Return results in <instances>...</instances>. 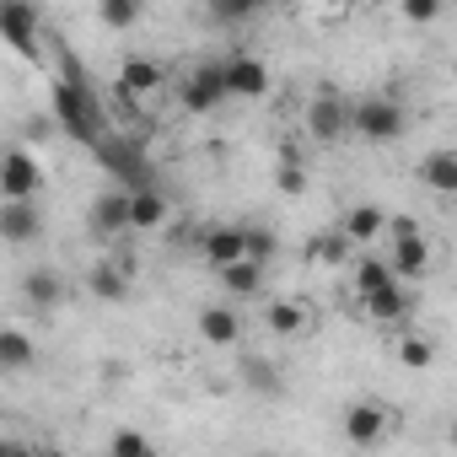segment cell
I'll use <instances>...</instances> for the list:
<instances>
[{
	"label": "cell",
	"mask_w": 457,
	"mask_h": 457,
	"mask_svg": "<svg viewBox=\"0 0 457 457\" xmlns=\"http://www.w3.org/2000/svg\"><path fill=\"white\" fill-rule=\"evenodd\" d=\"M387 264H393L398 280H420V275H430V243L420 237V226H414L409 215L387 220Z\"/></svg>",
	"instance_id": "2"
},
{
	"label": "cell",
	"mask_w": 457,
	"mask_h": 457,
	"mask_svg": "<svg viewBox=\"0 0 457 457\" xmlns=\"http://www.w3.org/2000/svg\"><path fill=\"white\" fill-rule=\"evenodd\" d=\"M0 38H6L17 54H33L38 44V12H33V0H0Z\"/></svg>",
	"instance_id": "10"
},
{
	"label": "cell",
	"mask_w": 457,
	"mask_h": 457,
	"mask_svg": "<svg viewBox=\"0 0 457 457\" xmlns=\"http://www.w3.org/2000/svg\"><path fill=\"white\" fill-rule=\"evenodd\" d=\"M393 280H398L393 264L377 259V253H366V259L355 264V296H371V291H382V286H393Z\"/></svg>",
	"instance_id": "25"
},
{
	"label": "cell",
	"mask_w": 457,
	"mask_h": 457,
	"mask_svg": "<svg viewBox=\"0 0 457 457\" xmlns=\"http://www.w3.org/2000/svg\"><path fill=\"white\" fill-rule=\"evenodd\" d=\"M0 237L17 243V248L38 243L44 237V210L33 199H0Z\"/></svg>",
	"instance_id": "7"
},
{
	"label": "cell",
	"mask_w": 457,
	"mask_h": 457,
	"mask_svg": "<svg viewBox=\"0 0 457 457\" xmlns=\"http://www.w3.org/2000/svg\"><path fill=\"white\" fill-rule=\"evenodd\" d=\"M441 6H446V0H403V22H414V28H430V22L441 17Z\"/></svg>",
	"instance_id": "31"
},
{
	"label": "cell",
	"mask_w": 457,
	"mask_h": 457,
	"mask_svg": "<svg viewBox=\"0 0 457 457\" xmlns=\"http://www.w3.org/2000/svg\"><path fill=\"white\" fill-rule=\"evenodd\" d=\"M38 188H44V167L22 145H12L6 151V167H0V199H33Z\"/></svg>",
	"instance_id": "8"
},
{
	"label": "cell",
	"mask_w": 457,
	"mask_h": 457,
	"mask_svg": "<svg viewBox=\"0 0 457 457\" xmlns=\"http://www.w3.org/2000/svg\"><path fill=\"white\" fill-rule=\"evenodd\" d=\"M420 183L436 194H457V151H430L420 162Z\"/></svg>",
	"instance_id": "20"
},
{
	"label": "cell",
	"mask_w": 457,
	"mask_h": 457,
	"mask_svg": "<svg viewBox=\"0 0 457 457\" xmlns=\"http://www.w3.org/2000/svg\"><path fill=\"white\" fill-rule=\"evenodd\" d=\"M108 452H113V457H145V452H151V441H145L140 430H119V436L108 441Z\"/></svg>",
	"instance_id": "32"
},
{
	"label": "cell",
	"mask_w": 457,
	"mask_h": 457,
	"mask_svg": "<svg viewBox=\"0 0 457 457\" xmlns=\"http://www.w3.org/2000/svg\"><path fill=\"white\" fill-rule=\"evenodd\" d=\"M264 328L280 334V339H296V334L312 328V312H307L302 302H270V307H264Z\"/></svg>",
	"instance_id": "17"
},
{
	"label": "cell",
	"mask_w": 457,
	"mask_h": 457,
	"mask_svg": "<svg viewBox=\"0 0 457 457\" xmlns=\"http://www.w3.org/2000/svg\"><path fill=\"white\" fill-rule=\"evenodd\" d=\"M237 334H243V323H237L232 307H204L199 312V339L204 345H237Z\"/></svg>",
	"instance_id": "19"
},
{
	"label": "cell",
	"mask_w": 457,
	"mask_h": 457,
	"mask_svg": "<svg viewBox=\"0 0 457 457\" xmlns=\"http://www.w3.org/2000/svg\"><path fill=\"white\" fill-rule=\"evenodd\" d=\"M33 366V339L22 328H6L0 334V371H28Z\"/></svg>",
	"instance_id": "23"
},
{
	"label": "cell",
	"mask_w": 457,
	"mask_h": 457,
	"mask_svg": "<svg viewBox=\"0 0 457 457\" xmlns=\"http://www.w3.org/2000/svg\"><path fill=\"white\" fill-rule=\"evenodd\" d=\"M361 307H366V318L371 323H382V328H398L403 318H409V296H403V286L393 280V286H382V291H371V296H361Z\"/></svg>",
	"instance_id": "15"
},
{
	"label": "cell",
	"mask_w": 457,
	"mask_h": 457,
	"mask_svg": "<svg viewBox=\"0 0 457 457\" xmlns=\"http://www.w3.org/2000/svg\"><path fill=\"white\" fill-rule=\"evenodd\" d=\"M204 6H210L215 22H248V17H259L270 6V0H204Z\"/></svg>",
	"instance_id": "28"
},
{
	"label": "cell",
	"mask_w": 457,
	"mask_h": 457,
	"mask_svg": "<svg viewBox=\"0 0 457 457\" xmlns=\"http://www.w3.org/2000/svg\"><path fill=\"white\" fill-rule=\"evenodd\" d=\"M97 151H103V167H108L119 183H129V188L151 183V172H145V162H140V151H135V145H124V140H103Z\"/></svg>",
	"instance_id": "14"
},
{
	"label": "cell",
	"mask_w": 457,
	"mask_h": 457,
	"mask_svg": "<svg viewBox=\"0 0 457 457\" xmlns=\"http://www.w3.org/2000/svg\"><path fill=\"white\" fill-rule=\"evenodd\" d=\"M280 194H307V172H302V162H280Z\"/></svg>",
	"instance_id": "34"
},
{
	"label": "cell",
	"mask_w": 457,
	"mask_h": 457,
	"mask_svg": "<svg viewBox=\"0 0 457 457\" xmlns=\"http://www.w3.org/2000/svg\"><path fill=\"white\" fill-rule=\"evenodd\" d=\"M452 76H457V60H452Z\"/></svg>",
	"instance_id": "37"
},
{
	"label": "cell",
	"mask_w": 457,
	"mask_h": 457,
	"mask_svg": "<svg viewBox=\"0 0 457 457\" xmlns=\"http://www.w3.org/2000/svg\"><path fill=\"white\" fill-rule=\"evenodd\" d=\"M226 97H232V81H226V60H204L178 81V103L188 113H215Z\"/></svg>",
	"instance_id": "3"
},
{
	"label": "cell",
	"mask_w": 457,
	"mask_h": 457,
	"mask_svg": "<svg viewBox=\"0 0 457 457\" xmlns=\"http://www.w3.org/2000/svg\"><path fill=\"white\" fill-rule=\"evenodd\" d=\"M398 361H403L409 371H425V366L436 361V350H430V339H420V334H409V339L398 345Z\"/></svg>",
	"instance_id": "29"
},
{
	"label": "cell",
	"mask_w": 457,
	"mask_h": 457,
	"mask_svg": "<svg viewBox=\"0 0 457 457\" xmlns=\"http://www.w3.org/2000/svg\"><path fill=\"white\" fill-rule=\"evenodd\" d=\"M92 232H97L103 243H119V237L135 232V220H129V183L92 199Z\"/></svg>",
	"instance_id": "6"
},
{
	"label": "cell",
	"mask_w": 457,
	"mask_h": 457,
	"mask_svg": "<svg viewBox=\"0 0 457 457\" xmlns=\"http://www.w3.org/2000/svg\"><path fill=\"white\" fill-rule=\"evenodd\" d=\"M162 87H167V71H162L156 60L129 54V60L119 65V92H129V97H156Z\"/></svg>",
	"instance_id": "12"
},
{
	"label": "cell",
	"mask_w": 457,
	"mask_h": 457,
	"mask_svg": "<svg viewBox=\"0 0 457 457\" xmlns=\"http://www.w3.org/2000/svg\"><path fill=\"white\" fill-rule=\"evenodd\" d=\"M215 275H220V286L232 291V296H259V286H264V264L259 259H237V264L215 270Z\"/></svg>",
	"instance_id": "21"
},
{
	"label": "cell",
	"mask_w": 457,
	"mask_h": 457,
	"mask_svg": "<svg viewBox=\"0 0 457 457\" xmlns=\"http://www.w3.org/2000/svg\"><path fill=\"white\" fill-rule=\"evenodd\" d=\"M60 296H65V286H60L54 270H33V275H28V302H33V307H54Z\"/></svg>",
	"instance_id": "27"
},
{
	"label": "cell",
	"mask_w": 457,
	"mask_h": 457,
	"mask_svg": "<svg viewBox=\"0 0 457 457\" xmlns=\"http://www.w3.org/2000/svg\"><path fill=\"white\" fill-rule=\"evenodd\" d=\"M403 129H409V113H403L398 97H366V103H355V135H361V140L387 145V140H398Z\"/></svg>",
	"instance_id": "5"
},
{
	"label": "cell",
	"mask_w": 457,
	"mask_h": 457,
	"mask_svg": "<svg viewBox=\"0 0 457 457\" xmlns=\"http://www.w3.org/2000/svg\"><path fill=\"white\" fill-rule=\"evenodd\" d=\"M345 237H350L355 248H366V243L387 237V215H382L377 204H355V210L345 215Z\"/></svg>",
	"instance_id": "18"
},
{
	"label": "cell",
	"mask_w": 457,
	"mask_h": 457,
	"mask_svg": "<svg viewBox=\"0 0 457 457\" xmlns=\"http://www.w3.org/2000/svg\"><path fill=\"white\" fill-rule=\"evenodd\" d=\"M307 135H312V140H323V145H334V140L355 135V103H345L334 87H323V92L307 103Z\"/></svg>",
	"instance_id": "4"
},
{
	"label": "cell",
	"mask_w": 457,
	"mask_h": 457,
	"mask_svg": "<svg viewBox=\"0 0 457 457\" xmlns=\"http://www.w3.org/2000/svg\"><path fill=\"white\" fill-rule=\"evenodd\" d=\"M97 17H103V28L124 33V28H135L145 17V0H97Z\"/></svg>",
	"instance_id": "26"
},
{
	"label": "cell",
	"mask_w": 457,
	"mask_h": 457,
	"mask_svg": "<svg viewBox=\"0 0 457 457\" xmlns=\"http://www.w3.org/2000/svg\"><path fill=\"white\" fill-rule=\"evenodd\" d=\"M387 425H393V409H387V403L361 398V403L345 409V441H355V446H377V441L387 436Z\"/></svg>",
	"instance_id": "9"
},
{
	"label": "cell",
	"mask_w": 457,
	"mask_h": 457,
	"mask_svg": "<svg viewBox=\"0 0 457 457\" xmlns=\"http://www.w3.org/2000/svg\"><path fill=\"white\" fill-rule=\"evenodd\" d=\"M452 446H457V425H452Z\"/></svg>",
	"instance_id": "35"
},
{
	"label": "cell",
	"mask_w": 457,
	"mask_h": 457,
	"mask_svg": "<svg viewBox=\"0 0 457 457\" xmlns=\"http://www.w3.org/2000/svg\"><path fill=\"white\" fill-rule=\"evenodd\" d=\"M54 119H60V129H65L71 140L103 145V103L92 97V87H87L76 71L54 87Z\"/></svg>",
	"instance_id": "1"
},
{
	"label": "cell",
	"mask_w": 457,
	"mask_h": 457,
	"mask_svg": "<svg viewBox=\"0 0 457 457\" xmlns=\"http://www.w3.org/2000/svg\"><path fill=\"white\" fill-rule=\"evenodd\" d=\"M87 291H92L97 302H124V296H129V275H124L119 264H97V270L87 275Z\"/></svg>",
	"instance_id": "22"
},
{
	"label": "cell",
	"mask_w": 457,
	"mask_h": 457,
	"mask_svg": "<svg viewBox=\"0 0 457 457\" xmlns=\"http://www.w3.org/2000/svg\"><path fill=\"white\" fill-rule=\"evenodd\" d=\"M350 237H345V226H339V232H323V237H312V248H307V259L312 264H323V270H334V264H345L350 259Z\"/></svg>",
	"instance_id": "24"
},
{
	"label": "cell",
	"mask_w": 457,
	"mask_h": 457,
	"mask_svg": "<svg viewBox=\"0 0 457 457\" xmlns=\"http://www.w3.org/2000/svg\"><path fill=\"white\" fill-rule=\"evenodd\" d=\"M129 220H135V232H156V226H167V199L151 183L129 188Z\"/></svg>",
	"instance_id": "16"
},
{
	"label": "cell",
	"mask_w": 457,
	"mask_h": 457,
	"mask_svg": "<svg viewBox=\"0 0 457 457\" xmlns=\"http://www.w3.org/2000/svg\"><path fill=\"white\" fill-rule=\"evenodd\" d=\"M334 6H350V0H334Z\"/></svg>",
	"instance_id": "36"
},
{
	"label": "cell",
	"mask_w": 457,
	"mask_h": 457,
	"mask_svg": "<svg viewBox=\"0 0 457 457\" xmlns=\"http://www.w3.org/2000/svg\"><path fill=\"white\" fill-rule=\"evenodd\" d=\"M199 248H204L210 270H226V264L248 259V232H243V226H210V232L199 237Z\"/></svg>",
	"instance_id": "11"
},
{
	"label": "cell",
	"mask_w": 457,
	"mask_h": 457,
	"mask_svg": "<svg viewBox=\"0 0 457 457\" xmlns=\"http://www.w3.org/2000/svg\"><path fill=\"white\" fill-rule=\"evenodd\" d=\"M226 81H232V97H264L270 92V65L259 54H232L226 60Z\"/></svg>",
	"instance_id": "13"
},
{
	"label": "cell",
	"mask_w": 457,
	"mask_h": 457,
	"mask_svg": "<svg viewBox=\"0 0 457 457\" xmlns=\"http://www.w3.org/2000/svg\"><path fill=\"white\" fill-rule=\"evenodd\" d=\"M243 382L259 387V393H280V377H275L270 361H243Z\"/></svg>",
	"instance_id": "30"
},
{
	"label": "cell",
	"mask_w": 457,
	"mask_h": 457,
	"mask_svg": "<svg viewBox=\"0 0 457 457\" xmlns=\"http://www.w3.org/2000/svg\"><path fill=\"white\" fill-rule=\"evenodd\" d=\"M248 259H259V264L275 259V232H270V226H253V232H248Z\"/></svg>",
	"instance_id": "33"
}]
</instances>
